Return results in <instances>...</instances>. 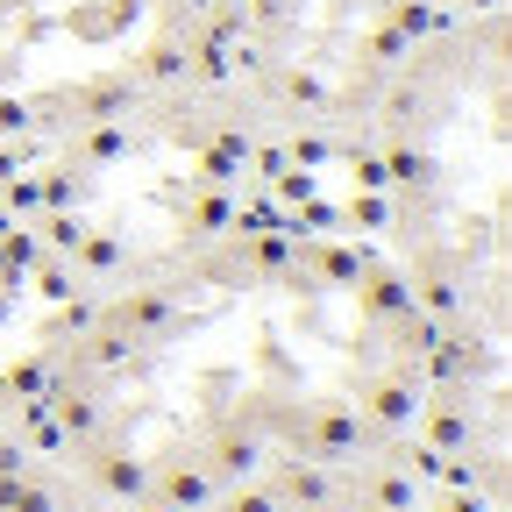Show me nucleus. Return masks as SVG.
<instances>
[{
  "label": "nucleus",
  "instance_id": "f257e3e1",
  "mask_svg": "<svg viewBox=\"0 0 512 512\" xmlns=\"http://www.w3.org/2000/svg\"><path fill=\"white\" fill-rule=\"evenodd\" d=\"M363 441H370V427H363V413L342 406V399H328V406L306 413V456H313V463H356Z\"/></svg>",
  "mask_w": 512,
  "mask_h": 512
},
{
  "label": "nucleus",
  "instance_id": "f03ea898",
  "mask_svg": "<svg viewBox=\"0 0 512 512\" xmlns=\"http://www.w3.org/2000/svg\"><path fill=\"white\" fill-rule=\"evenodd\" d=\"M278 505L285 512H342L349 505V491H342V477H335V463H313V456H292L285 470H278Z\"/></svg>",
  "mask_w": 512,
  "mask_h": 512
},
{
  "label": "nucleus",
  "instance_id": "7ed1b4c3",
  "mask_svg": "<svg viewBox=\"0 0 512 512\" xmlns=\"http://www.w3.org/2000/svg\"><path fill=\"white\" fill-rule=\"evenodd\" d=\"M150 498L171 505V512H207V505L221 498V484H214V470H207L200 456H171V463L150 470Z\"/></svg>",
  "mask_w": 512,
  "mask_h": 512
},
{
  "label": "nucleus",
  "instance_id": "20e7f679",
  "mask_svg": "<svg viewBox=\"0 0 512 512\" xmlns=\"http://www.w3.org/2000/svg\"><path fill=\"white\" fill-rule=\"evenodd\" d=\"M363 427L370 434H399V427H413L420 420V384L413 377H377L370 392H363Z\"/></svg>",
  "mask_w": 512,
  "mask_h": 512
},
{
  "label": "nucleus",
  "instance_id": "39448f33",
  "mask_svg": "<svg viewBox=\"0 0 512 512\" xmlns=\"http://www.w3.org/2000/svg\"><path fill=\"white\" fill-rule=\"evenodd\" d=\"M86 470H93V484H100L107 498H121V505H143V498H150V463L121 456V448H107V441L86 448Z\"/></svg>",
  "mask_w": 512,
  "mask_h": 512
},
{
  "label": "nucleus",
  "instance_id": "423d86ee",
  "mask_svg": "<svg viewBox=\"0 0 512 512\" xmlns=\"http://www.w3.org/2000/svg\"><path fill=\"white\" fill-rule=\"evenodd\" d=\"M207 470H214L221 491H228V484H249V477H256V434H249V427H221L214 448H207Z\"/></svg>",
  "mask_w": 512,
  "mask_h": 512
},
{
  "label": "nucleus",
  "instance_id": "0eeeda50",
  "mask_svg": "<svg viewBox=\"0 0 512 512\" xmlns=\"http://www.w3.org/2000/svg\"><path fill=\"white\" fill-rule=\"evenodd\" d=\"M420 413H427V448L434 456H470V420H463V406L456 399H420Z\"/></svg>",
  "mask_w": 512,
  "mask_h": 512
},
{
  "label": "nucleus",
  "instance_id": "6e6552de",
  "mask_svg": "<svg viewBox=\"0 0 512 512\" xmlns=\"http://www.w3.org/2000/svg\"><path fill=\"white\" fill-rule=\"evenodd\" d=\"M0 512H64V505H57V491L36 484V477H0Z\"/></svg>",
  "mask_w": 512,
  "mask_h": 512
},
{
  "label": "nucleus",
  "instance_id": "1a4fd4ad",
  "mask_svg": "<svg viewBox=\"0 0 512 512\" xmlns=\"http://www.w3.org/2000/svg\"><path fill=\"white\" fill-rule=\"evenodd\" d=\"M363 505H384V512H420V491L406 477H370L363 484Z\"/></svg>",
  "mask_w": 512,
  "mask_h": 512
},
{
  "label": "nucleus",
  "instance_id": "9d476101",
  "mask_svg": "<svg viewBox=\"0 0 512 512\" xmlns=\"http://www.w3.org/2000/svg\"><path fill=\"white\" fill-rule=\"evenodd\" d=\"M0 392H8V399H22V406H43V392H50V370H43V363H15L8 377H0Z\"/></svg>",
  "mask_w": 512,
  "mask_h": 512
},
{
  "label": "nucleus",
  "instance_id": "9b49d317",
  "mask_svg": "<svg viewBox=\"0 0 512 512\" xmlns=\"http://www.w3.org/2000/svg\"><path fill=\"white\" fill-rule=\"evenodd\" d=\"M221 512H285L278 505V491H264V484H228V505Z\"/></svg>",
  "mask_w": 512,
  "mask_h": 512
},
{
  "label": "nucleus",
  "instance_id": "f8f14e48",
  "mask_svg": "<svg viewBox=\"0 0 512 512\" xmlns=\"http://www.w3.org/2000/svg\"><path fill=\"white\" fill-rule=\"evenodd\" d=\"M370 313H406V292L392 278H370Z\"/></svg>",
  "mask_w": 512,
  "mask_h": 512
},
{
  "label": "nucleus",
  "instance_id": "ddd939ff",
  "mask_svg": "<svg viewBox=\"0 0 512 512\" xmlns=\"http://www.w3.org/2000/svg\"><path fill=\"white\" fill-rule=\"evenodd\" d=\"M363 512H384V505H363Z\"/></svg>",
  "mask_w": 512,
  "mask_h": 512
}]
</instances>
